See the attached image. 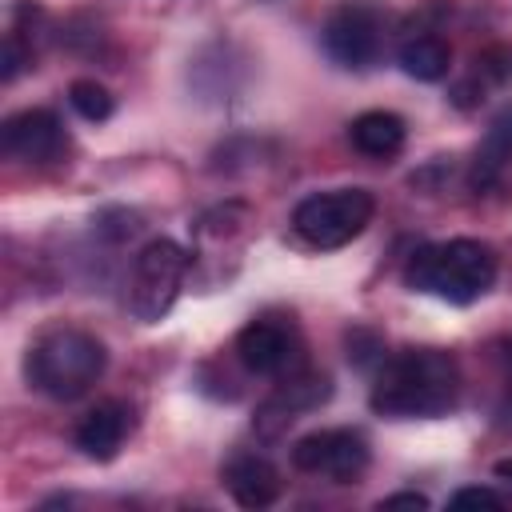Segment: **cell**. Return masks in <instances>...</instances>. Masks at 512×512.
I'll list each match as a JSON object with an SVG mask.
<instances>
[{
	"instance_id": "cell-3",
	"label": "cell",
	"mask_w": 512,
	"mask_h": 512,
	"mask_svg": "<svg viewBox=\"0 0 512 512\" xmlns=\"http://www.w3.org/2000/svg\"><path fill=\"white\" fill-rule=\"evenodd\" d=\"M108 352L92 332L80 328H52L40 336L24 360L28 384L52 400H76L104 376Z\"/></svg>"
},
{
	"instance_id": "cell-2",
	"label": "cell",
	"mask_w": 512,
	"mask_h": 512,
	"mask_svg": "<svg viewBox=\"0 0 512 512\" xmlns=\"http://www.w3.org/2000/svg\"><path fill=\"white\" fill-rule=\"evenodd\" d=\"M404 284L412 292H428L448 304H472L496 284V252L468 236L424 244L408 256Z\"/></svg>"
},
{
	"instance_id": "cell-18",
	"label": "cell",
	"mask_w": 512,
	"mask_h": 512,
	"mask_svg": "<svg viewBox=\"0 0 512 512\" xmlns=\"http://www.w3.org/2000/svg\"><path fill=\"white\" fill-rule=\"evenodd\" d=\"M476 64H480V72H488L496 84L512 76V52H508V48H488V52H480Z\"/></svg>"
},
{
	"instance_id": "cell-4",
	"label": "cell",
	"mask_w": 512,
	"mask_h": 512,
	"mask_svg": "<svg viewBox=\"0 0 512 512\" xmlns=\"http://www.w3.org/2000/svg\"><path fill=\"white\" fill-rule=\"evenodd\" d=\"M372 212H376V200L368 188H332V192L304 196L292 212V228L312 248H344L368 228Z\"/></svg>"
},
{
	"instance_id": "cell-11",
	"label": "cell",
	"mask_w": 512,
	"mask_h": 512,
	"mask_svg": "<svg viewBox=\"0 0 512 512\" xmlns=\"http://www.w3.org/2000/svg\"><path fill=\"white\" fill-rule=\"evenodd\" d=\"M132 428V416L120 400H104L96 404L80 424H76V448L88 456V460H112L124 444Z\"/></svg>"
},
{
	"instance_id": "cell-7",
	"label": "cell",
	"mask_w": 512,
	"mask_h": 512,
	"mask_svg": "<svg viewBox=\"0 0 512 512\" xmlns=\"http://www.w3.org/2000/svg\"><path fill=\"white\" fill-rule=\"evenodd\" d=\"M372 452L356 428H320L292 444V464L312 476H328L336 484H352L364 476Z\"/></svg>"
},
{
	"instance_id": "cell-19",
	"label": "cell",
	"mask_w": 512,
	"mask_h": 512,
	"mask_svg": "<svg viewBox=\"0 0 512 512\" xmlns=\"http://www.w3.org/2000/svg\"><path fill=\"white\" fill-rule=\"evenodd\" d=\"M28 60H32V56H28V48H24V44H20V36L12 32V36L4 40V80H16V72H20Z\"/></svg>"
},
{
	"instance_id": "cell-15",
	"label": "cell",
	"mask_w": 512,
	"mask_h": 512,
	"mask_svg": "<svg viewBox=\"0 0 512 512\" xmlns=\"http://www.w3.org/2000/svg\"><path fill=\"white\" fill-rule=\"evenodd\" d=\"M400 68L420 84H436L452 68V48L440 36H428V32L424 36H408L400 44Z\"/></svg>"
},
{
	"instance_id": "cell-10",
	"label": "cell",
	"mask_w": 512,
	"mask_h": 512,
	"mask_svg": "<svg viewBox=\"0 0 512 512\" xmlns=\"http://www.w3.org/2000/svg\"><path fill=\"white\" fill-rule=\"evenodd\" d=\"M236 356L256 376H280L292 364V356H296V340H292V332L284 324L252 320L236 336Z\"/></svg>"
},
{
	"instance_id": "cell-17",
	"label": "cell",
	"mask_w": 512,
	"mask_h": 512,
	"mask_svg": "<svg viewBox=\"0 0 512 512\" xmlns=\"http://www.w3.org/2000/svg\"><path fill=\"white\" fill-rule=\"evenodd\" d=\"M448 504L452 508H504V496L492 488H460V492H452Z\"/></svg>"
},
{
	"instance_id": "cell-8",
	"label": "cell",
	"mask_w": 512,
	"mask_h": 512,
	"mask_svg": "<svg viewBox=\"0 0 512 512\" xmlns=\"http://www.w3.org/2000/svg\"><path fill=\"white\" fill-rule=\"evenodd\" d=\"M0 144H4V152H8L12 160H24V164H52V160L64 152L68 136H64L56 112H48V108H24V112H16V116L4 120Z\"/></svg>"
},
{
	"instance_id": "cell-14",
	"label": "cell",
	"mask_w": 512,
	"mask_h": 512,
	"mask_svg": "<svg viewBox=\"0 0 512 512\" xmlns=\"http://www.w3.org/2000/svg\"><path fill=\"white\" fill-rule=\"evenodd\" d=\"M348 140L356 152L372 160H388L404 148V120L396 112H360L348 128Z\"/></svg>"
},
{
	"instance_id": "cell-6",
	"label": "cell",
	"mask_w": 512,
	"mask_h": 512,
	"mask_svg": "<svg viewBox=\"0 0 512 512\" xmlns=\"http://www.w3.org/2000/svg\"><path fill=\"white\" fill-rule=\"evenodd\" d=\"M320 44H324L328 60L348 68V72L372 68L380 60V48H384V16H380V8L368 4V0L340 4L320 28Z\"/></svg>"
},
{
	"instance_id": "cell-5",
	"label": "cell",
	"mask_w": 512,
	"mask_h": 512,
	"mask_svg": "<svg viewBox=\"0 0 512 512\" xmlns=\"http://www.w3.org/2000/svg\"><path fill=\"white\" fill-rule=\"evenodd\" d=\"M184 272H188V252L176 240H168V236L148 240L132 268V296H128L132 316L140 324H156L176 304Z\"/></svg>"
},
{
	"instance_id": "cell-12",
	"label": "cell",
	"mask_w": 512,
	"mask_h": 512,
	"mask_svg": "<svg viewBox=\"0 0 512 512\" xmlns=\"http://www.w3.org/2000/svg\"><path fill=\"white\" fill-rule=\"evenodd\" d=\"M224 484L240 508H268L280 496V472L264 456H236L224 468Z\"/></svg>"
},
{
	"instance_id": "cell-13",
	"label": "cell",
	"mask_w": 512,
	"mask_h": 512,
	"mask_svg": "<svg viewBox=\"0 0 512 512\" xmlns=\"http://www.w3.org/2000/svg\"><path fill=\"white\" fill-rule=\"evenodd\" d=\"M508 160H512V104H504V108L492 116V124H488V132H484V140H480V148H476L468 184H472L476 192L492 188V184L500 180V172H504Z\"/></svg>"
},
{
	"instance_id": "cell-16",
	"label": "cell",
	"mask_w": 512,
	"mask_h": 512,
	"mask_svg": "<svg viewBox=\"0 0 512 512\" xmlns=\"http://www.w3.org/2000/svg\"><path fill=\"white\" fill-rule=\"evenodd\" d=\"M68 104L76 108V116H84L92 124L112 116V92L104 84H96V80H72L68 84Z\"/></svg>"
},
{
	"instance_id": "cell-9",
	"label": "cell",
	"mask_w": 512,
	"mask_h": 512,
	"mask_svg": "<svg viewBox=\"0 0 512 512\" xmlns=\"http://www.w3.org/2000/svg\"><path fill=\"white\" fill-rule=\"evenodd\" d=\"M328 396H332V380H328V376H316V372H312V376H296V380L280 384V388L260 404L256 428H260L264 436H276L284 424H292V420H300L304 412L320 408Z\"/></svg>"
},
{
	"instance_id": "cell-20",
	"label": "cell",
	"mask_w": 512,
	"mask_h": 512,
	"mask_svg": "<svg viewBox=\"0 0 512 512\" xmlns=\"http://www.w3.org/2000/svg\"><path fill=\"white\" fill-rule=\"evenodd\" d=\"M428 504L432 500L424 492H392V496L380 500V508H428Z\"/></svg>"
},
{
	"instance_id": "cell-1",
	"label": "cell",
	"mask_w": 512,
	"mask_h": 512,
	"mask_svg": "<svg viewBox=\"0 0 512 512\" xmlns=\"http://www.w3.org/2000/svg\"><path fill=\"white\" fill-rule=\"evenodd\" d=\"M460 396V368L440 348H408L380 364L368 392L372 412L392 420H428L444 416Z\"/></svg>"
}]
</instances>
